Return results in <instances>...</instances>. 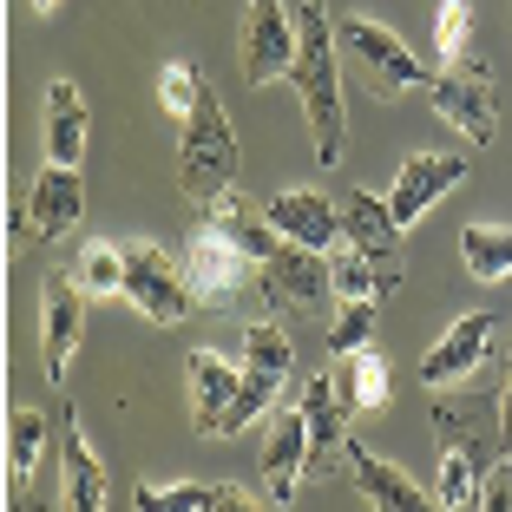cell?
<instances>
[{"label":"cell","instance_id":"1","mask_svg":"<svg viewBox=\"0 0 512 512\" xmlns=\"http://www.w3.org/2000/svg\"><path fill=\"white\" fill-rule=\"evenodd\" d=\"M296 27H302V46H296V79L302 92V112H309V138H316V165H342L348 151V106H342V66H335V20L322 0H302L296 7Z\"/></svg>","mask_w":512,"mask_h":512},{"label":"cell","instance_id":"2","mask_svg":"<svg viewBox=\"0 0 512 512\" xmlns=\"http://www.w3.org/2000/svg\"><path fill=\"white\" fill-rule=\"evenodd\" d=\"M237 132H230L224 119V99H217L211 86H204V99L191 106V119H184V145H178V184H184V204H197V217L211 211V204H224L230 191H237Z\"/></svg>","mask_w":512,"mask_h":512},{"label":"cell","instance_id":"3","mask_svg":"<svg viewBox=\"0 0 512 512\" xmlns=\"http://www.w3.org/2000/svg\"><path fill=\"white\" fill-rule=\"evenodd\" d=\"M119 296L132 302L145 322H158V329H178L197 309L191 270H184V256H171L165 243H132V250H125V289Z\"/></svg>","mask_w":512,"mask_h":512},{"label":"cell","instance_id":"4","mask_svg":"<svg viewBox=\"0 0 512 512\" xmlns=\"http://www.w3.org/2000/svg\"><path fill=\"white\" fill-rule=\"evenodd\" d=\"M335 40H342V53L368 73V86H375L381 99H401V92H427V79H434V73H421L414 46H407L394 27H381V20L342 14V20H335Z\"/></svg>","mask_w":512,"mask_h":512},{"label":"cell","instance_id":"5","mask_svg":"<svg viewBox=\"0 0 512 512\" xmlns=\"http://www.w3.org/2000/svg\"><path fill=\"white\" fill-rule=\"evenodd\" d=\"M427 106H434L447 125H460L467 145H493V132H499V92H493V73H486L480 60L447 66V73L427 79Z\"/></svg>","mask_w":512,"mask_h":512},{"label":"cell","instance_id":"6","mask_svg":"<svg viewBox=\"0 0 512 512\" xmlns=\"http://www.w3.org/2000/svg\"><path fill=\"white\" fill-rule=\"evenodd\" d=\"M184 270H191L197 309H230L243 289H256V270H263V263H256V256H243L224 230L204 224L191 243H184Z\"/></svg>","mask_w":512,"mask_h":512},{"label":"cell","instance_id":"7","mask_svg":"<svg viewBox=\"0 0 512 512\" xmlns=\"http://www.w3.org/2000/svg\"><path fill=\"white\" fill-rule=\"evenodd\" d=\"M256 289L270 309H289V316H309L335 296V276H329V250H309V243H283V250L256 270Z\"/></svg>","mask_w":512,"mask_h":512},{"label":"cell","instance_id":"8","mask_svg":"<svg viewBox=\"0 0 512 512\" xmlns=\"http://www.w3.org/2000/svg\"><path fill=\"white\" fill-rule=\"evenodd\" d=\"M296 46H302V27L289 20L283 0H250V20H243V86L289 79Z\"/></svg>","mask_w":512,"mask_h":512},{"label":"cell","instance_id":"9","mask_svg":"<svg viewBox=\"0 0 512 512\" xmlns=\"http://www.w3.org/2000/svg\"><path fill=\"white\" fill-rule=\"evenodd\" d=\"M493 342H499V316H486V309L460 316V322H453V329L421 355V381H427V388H453V381H473L486 362H493Z\"/></svg>","mask_w":512,"mask_h":512},{"label":"cell","instance_id":"10","mask_svg":"<svg viewBox=\"0 0 512 512\" xmlns=\"http://www.w3.org/2000/svg\"><path fill=\"white\" fill-rule=\"evenodd\" d=\"M316 460V440H309V414L302 401H276L270 407V440H263V480H270V506H289Z\"/></svg>","mask_w":512,"mask_h":512},{"label":"cell","instance_id":"11","mask_svg":"<svg viewBox=\"0 0 512 512\" xmlns=\"http://www.w3.org/2000/svg\"><path fill=\"white\" fill-rule=\"evenodd\" d=\"M86 289H79V276H46L40 289V355H46V381L60 388L66 368H73V348L79 335H86Z\"/></svg>","mask_w":512,"mask_h":512},{"label":"cell","instance_id":"12","mask_svg":"<svg viewBox=\"0 0 512 512\" xmlns=\"http://www.w3.org/2000/svg\"><path fill=\"white\" fill-rule=\"evenodd\" d=\"M460 178H467V158H453V151H414V158H401V171H394V191H388L394 224L414 230Z\"/></svg>","mask_w":512,"mask_h":512},{"label":"cell","instance_id":"13","mask_svg":"<svg viewBox=\"0 0 512 512\" xmlns=\"http://www.w3.org/2000/svg\"><path fill=\"white\" fill-rule=\"evenodd\" d=\"M27 217H33V243L73 237L79 217H86V184H79V165H53V158H46V171L33 178V191H27Z\"/></svg>","mask_w":512,"mask_h":512},{"label":"cell","instance_id":"14","mask_svg":"<svg viewBox=\"0 0 512 512\" xmlns=\"http://www.w3.org/2000/svg\"><path fill=\"white\" fill-rule=\"evenodd\" d=\"M348 473H355V493H362L375 512H427L434 506V486H421L414 473L394 467V460L368 453L362 440H348Z\"/></svg>","mask_w":512,"mask_h":512},{"label":"cell","instance_id":"15","mask_svg":"<svg viewBox=\"0 0 512 512\" xmlns=\"http://www.w3.org/2000/svg\"><path fill=\"white\" fill-rule=\"evenodd\" d=\"M132 506L138 512H250L263 499L237 480H178V486H158V480H138L132 486Z\"/></svg>","mask_w":512,"mask_h":512},{"label":"cell","instance_id":"16","mask_svg":"<svg viewBox=\"0 0 512 512\" xmlns=\"http://www.w3.org/2000/svg\"><path fill=\"white\" fill-rule=\"evenodd\" d=\"M184 368H191V427L204 440H217L224 407L237 401V388H243V368L230 362V355H217V348H191V355H184Z\"/></svg>","mask_w":512,"mask_h":512},{"label":"cell","instance_id":"17","mask_svg":"<svg viewBox=\"0 0 512 512\" xmlns=\"http://www.w3.org/2000/svg\"><path fill=\"white\" fill-rule=\"evenodd\" d=\"M60 493H66V506H79V512H99L112 499V473H106V460L86 447L73 407L60 414Z\"/></svg>","mask_w":512,"mask_h":512},{"label":"cell","instance_id":"18","mask_svg":"<svg viewBox=\"0 0 512 512\" xmlns=\"http://www.w3.org/2000/svg\"><path fill=\"white\" fill-rule=\"evenodd\" d=\"M263 211H270V224L289 243H309V250H335L342 243V204L322 191H276Z\"/></svg>","mask_w":512,"mask_h":512},{"label":"cell","instance_id":"19","mask_svg":"<svg viewBox=\"0 0 512 512\" xmlns=\"http://www.w3.org/2000/svg\"><path fill=\"white\" fill-rule=\"evenodd\" d=\"M302 414H309V440H316V460H309V473H335L348 460V401L342 388H335V375H316L309 388H302Z\"/></svg>","mask_w":512,"mask_h":512},{"label":"cell","instance_id":"20","mask_svg":"<svg viewBox=\"0 0 512 512\" xmlns=\"http://www.w3.org/2000/svg\"><path fill=\"white\" fill-rule=\"evenodd\" d=\"M329 276H335V296H355V302H388L401 289V256H368L355 243H335L329 250Z\"/></svg>","mask_w":512,"mask_h":512},{"label":"cell","instance_id":"21","mask_svg":"<svg viewBox=\"0 0 512 512\" xmlns=\"http://www.w3.org/2000/svg\"><path fill=\"white\" fill-rule=\"evenodd\" d=\"M204 224H211V230H224V237L237 243L243 256H256V263H270V256L289 243L283 230L270 224V211H263V204H250L243 191H230L224 204H211V211H204Z\"/></svg>","mask_w":512,"mask_h":512},{"label":"cell","instance_id":"22","mask_svg":"<svg viewBox=\"0 0 512 512\" xmlns=\"http://www.w3.org/2000/svg\"><path fill=\"white\" fill-rule=\"evenodd\" d=\"M342 243L368 256H401V224H394V204L375 191H342Z\"/></svg>","mask_w":512,"mask_h":512},{"label":"cell","instance_id":"23","mask_svg":"<svg viewBox=\"0 0 512 512\" xmlns=\"http://www.w3.org/2000/svg\"><path fill=\"white\" fill-rule=\"evenodd\" d=\"M46 158L53 165H79L86 158V99L73 79L46 86Z\"/></svg>","mask_w":512,"mask_h":512},{"label":"cell","instance_id":"24","mask_svg":"<svg viewBox=\"0 0 512 512\" xmlns=\"http://www.w3.org/2000/svg\"><path fill=\"white\" fill-rule=\"evenodd\" d=\"M329 375H335V388H342L348 414H368V407H381V401H388V388H394L388 362H381L375 348H348V355H335Z\"/></svg>","mask_w":512,"mask_h":512},{"label":"cell","instance_id":"25","mask_svg":"<svg viewBox=\"0 0 512 512\" xmlns=\"http://www.w3.org/2000/svg\"><path fill=\"white\" fill-rule=\"evenodd\" d=\"M460 263L473 283H506L512 276V230L506 224H467L460 230Z\"/></svg>","mask_w":512,"mask_h":512},{"label":"cell","instance_id":"26","mask_svg":"<svg viewBox=\"0 0 512 512\" xmlns=\"http://www.w3.org/2000/svg\"><path fill=\"white\" fill-rule=\"evenodd\" d=\"M40 453H46V414L40 407H14V414H7V486H14V499H20V486L33 480Z\"/></svg>","mask_w":512,"mask_h":512},{"label":"cell","instance_id":"27","mask_svg":"<svg viewBox=\"0 0 512 512\" xmlns=\"http://www.w3.org/2000/svg\"><path fill=\"white\" fill-rule=\"evenodd\" d=\"M283 401V375H263V368H243V388H237V401L224 407V427H217V440H237L243 427H256L270 407Z\"/></svg>","mask_w":512,"mask_h":512},{"label":"cell","instance_id":"28","mask_svg":"<svg viewBox=\"0 0 512 512\" xmlns=\"http://www.w3.org/2000/svg\"><path fill=\"white\" fill-rule=\"evenodd\" d=\"M480 473H486V460L473 447H440L434 506H473V499H480Z\"/></svg>","mask_w":512,"mask_h":512},{"label":"cell","instance_id":"29","mask_svg":"<svg viewBox=\"0 0 512 512\" xmlns=\"http://www.w3.org/2000/svg\"><path fill=\"white\" fill-rule=\"evenodd\" d=\"M243 368H263V375H289L296 368V342H289L283 322H250L243 329Z\"/></svg>","mask_w":512,"mask_h":512},{"label":"cell","instance_id":"30","mask_svg":"<svg viewBox=\"0 0 512 512\" xmlns=\"http://www.w3.org/2000/svg\"><path fill=\"white\" fill-rule=\"evenodd\" d=\"M73 276H79L86 296H119V289H125V250H119V243H86Z\"/></svg>","mask_w":512,"mask_h":512},{"label":"cell","instance_id":"31","mask_svg":"<svg viewBox=\"0 0 512 512\" xmlns=\"http://www.w3.org/2000/svg\"><path fill=\"white\" fill-rule=\"evenodd\" d=\"M434 46H440V60H447V66H467L473 60V7H467V0H440Z\"/></svg>","mask_w":512,"mask_h":512},{"label":"cell","instance_id":"32","mask_svg":"<svg viewBox=\"0 0 512 512\" xmlns=\"http://www.w3.org/2000/svg\"><path fill=\"white\" fill-rule=\"evenodd\" d=\"M197 99H204V73H197L191 60H171L165 73H158V106H165L171 119L184 125V119H191V106H197Z\"/></svg>","mask_w":512,"mask_h":512},{"label":"cell","instance_id":"33","mask_svg":"<svg viewBox=\"0 0 512 512\" xmlns=\"http://www.w3.org/2000/svg\"><path fill=\"white\" fill-rule=\"evenodd\" d=\"M375 309H381V302H355V296H342V309H335V322H329V355L368 348V335H375Z\"/></svg>","mask_w":512,"mask_h":512},{"label":"cell","instance_id":"34","mask_svg":"<svg viewBox=\"0 0 512 512\" xmlns=\"http://www.w3.org/2000/svg\"><path fill=\"white\" fill-rule=\"evenodd\" d=\"M473 506H486V512H512V453H499L493 467L480 473V499Z\"/></svg>","mask_w":512,"mask_h":512},{"label":"cell","instance_id":"35","mask_svg":"<svg viewBox=\"0 0 512 512\" xmlns=\"http://www.w3.org/2000/svg\"><path fill=\"white\" fill-rule=\"evenodd\" d=\"M499 453H512V355H506V388H499Z\"/></svg>","mask_w":512,"mask_h":512},{"label":"cell","instance_id":"36","mask_svg":"<svg viewBox=\"0 0 512 512\" xmlns=\"http://www.w3.org/2000/svg\"><path fill=\"white\" fill-rule=\"evenodd\" d=\"M27 7H33V14H40V20H53V14H60V7H66V0H27Z\"/></svg>","mask_w":512,"mask_h":512},{"label":"cell","instance_id":"37","mask_svg":"<svg viewBox=\"0 0 512 512\" xmlns=\"http://www.w3.org/2000/svg\"><path fill=\"white\" fill-rule=\"evenodd\" d=\"M506 283H512V276H506Z\"/></svg>","mask_w":512,"mask_h":512}]
</instances>
